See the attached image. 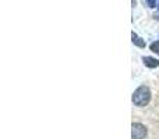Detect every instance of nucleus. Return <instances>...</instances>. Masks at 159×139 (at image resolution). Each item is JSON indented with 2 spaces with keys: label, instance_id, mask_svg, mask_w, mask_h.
Returning a JSON list of instances; mask_svg holds the SVG:
<instances>
[{
  "label": "nucleus",
  "instance_id": "nucleus-1",
  "mask_svg": "<svg viewBox=\"0 0 159 139\" xmlns=\"http://www.w3.org/2000/svg\"><path fill=\"white\" fill-rule=\"evenodd\" d=\"M151 100V92L147 86H140L133 93V103L138 107H144Z\"/></svg>",
  "mask_w": 159,
  "mask_h": 139
},
{
  "label": "nucleus",
  "instance_id": "nucleus-2",
  "mask_svg": "<svg viewBox=\"0 0 159 139\" xmlns=\"http://www.w3.org/2000/svg\"><path fill=\"white\" fill-rule=\"evenodd\" d=\"M147 135V128L140 123H134L131 125V138L133 139H144Z\"/></svg>",
  "mask_w": 159,
  "mask_h": 139
},
{
  "label": "nucleus",
  "instance_id": "nucleus-3",
  "mask_svg": "<svg viewBox=\"0 0 159 139\" xmlns=\"http://www.w3.org/2000/svg\"><path fill=\"white\" fill-rule=\"evenodd\" d=\"M143 61L144 64H145L148 68H155V67H159V60H157V59L154 57H143Z\"/></svg>",
  "mask_w": 159,
  "mask_h": 139
},
{
  "label": "nucleus",
  "instance_id": "nucleus-4",
  "mask_svg": "<svg viewBox=\"0 0 159 139\" xmlns=\"http://www.w3.org/2000/svg\"><path fill=\"white\" fill-rule=\"evenodd\" d=\"M133 43L137 45L138 47H145V42H144L141 38H138V36L135 35L134 32H133Z\"/></svg>",
  "mask_w": 159,
  "mask_h": 139
},
{
  "label": "nucleus",
  "instance_id": "nucleus-5",
  "mask_svg": "<svg viewBox=\"0 0 159 139\" xmlns=\"http://www.w3.org/2000/svg\"><path fill=\"white\" fill-rule=\"evenodd\" d=\"M149 49H151L154 53H158V54H159V41L154 42V43H151V46H149Z\"/></svg>",
  "mask_w": 159,
  "mask_h": 139
},
{
  "label": "nucleus",
  "instance_id": "nucleus-6",
  "mask_svg": "<svg viewBox=\"0 0 159 139\" xmlns=\"http://www.w3.org/2000/svg\"><path fill=\"white\" fill-rule=\"evenodd\" d=\"M147 3H148V6H149V7H155V6H157V4H155V0H147Z\"/></svg>",
  "mask_w": 159,
  "mask_h": 139
},
{
  "label": "nucleus",
  "instance_id": "nucleus-7",
  "mask_svg": "<svg viewBox=\"0 0 159 139\" xmlns=\"http://www.w3.org/2000/svg\"><path fill=\"white\" fill-rule=\"evenodd\" d=\"M155 18H158V20H159V14H158V15H155Z\"/></svg>",
  "mask_w": 159,
  "mask_h": 139
},
{
  "label": "nucleus",
  "instance_id": "nucleus-8",
  "mask_svg": "<svg viewBox=\"0 0 159 139\" xmlns=\"http://www.w3.org/2000/svg\"><path fill=\"white\" fill-rule=\"evenodd\" d=\"M158 8H159V6H158Z\"/></svg>",
  "mask_w": 159,
  "mask_h": 139
}]
</instances>
